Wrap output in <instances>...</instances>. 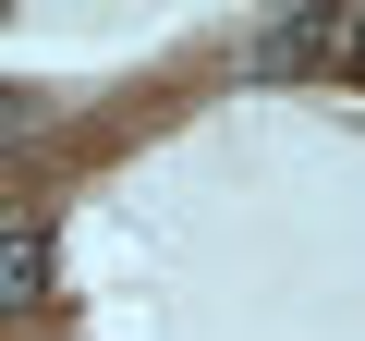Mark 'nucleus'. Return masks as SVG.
I'll return each mask as SVG.
<instances>
[{
	"mask_svg": "<svg viewBox=\"0 0 365 341\" xmlns=\"http://www.w3.org/2000/svg\"><path fill=\"white\" fill-rule=\"evenodd\" d=\"M49 280V244H37V220H0V305H25Z\"/></svg>",
	"mask_w": 365,
	"mask_h": 341,
	"instance_id": "f257e3e1",
	"label": "nucleus"
},
{
	"mask_svg": "<svg viewBox=\"0 0 365 341\" xmlns=\"http://www.w3.org/2000/svg\"><path fill=\"white\" fill-rule=\"evenodd\" d=\"M317 49H341V25H329V13H304V25H280V37H268V73H292V61H317Z\"/></svg>",
	"mask_w": 365,
	"mask_h": 341,
	"instance_id": "f03ea898",
	"label": "nucleus"
}]
</instances>
